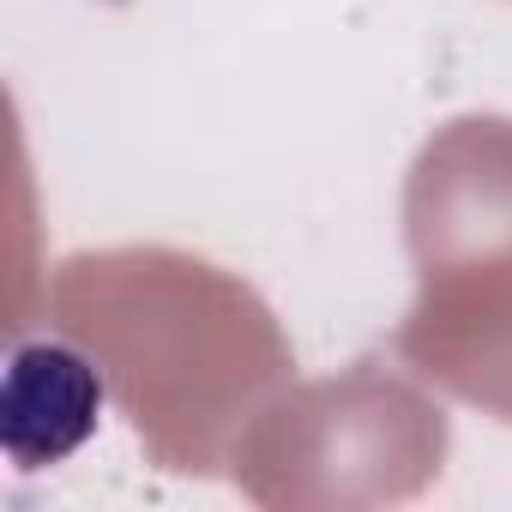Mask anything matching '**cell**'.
I'll use <instances>...</instances> for the list:
<instances>
[{"instance_id":"obj_3","label":"cell","mask_w":512,"mask_h":512,"mask_svg":"<svg viewBox=\"0 0 512 512\" xmlns=\"http://www.w3.org/2000/svg\"><path fill=\"white\" fill-rule=\"evenodd\" d=\"M446 458V416L410 386L362 362L344 380L308 386L260 416L235 440V482L253 500H332V470L344 464L338 500H392L422 488Z\"/></svg>"},{"instance_id":"obj_4","label":"cell","mask_w":512,"mask_h":512,"mask_svg":"<svg viewBox=\"0 0 512 512\" xmlns=\"http://www.w3.org/2000/svg\"><path fill=\"white\" fill-rule=\"evenodd\" d=\"M103 368L79 344H19L7 362V392H0V440L19 470L61 464L73 446L91 440L103 410Z\"/></svg>"},{"instance_id":"obj_2","label":"cell","mask_w":512,"mask_h":512,"mask_svg":"<svg viewBox=\"0 0 512 512\" xmlns=\"http://www.w3.org/2000/svg\"><path fill=\"white\" fill-rule=\"evenodd\" d=\"M422 296L398 332L416 374L512 422V121L434 133L404 187Z\"/></svg>"},{"instance_id":"obj_1","label":"cell","mask_w":512,"mask_h":512,"mask_svg":"<svg viewBox=\"0 0 512 512\" xmlns=\"http://www.w3.org/2000/svg\"><path fill=\"white\" fill-rule=\"evenodd\" d=\"M49 320L169 470H217L229 434L290 380V344L247 284L175 247H103L49 284Z\"/></svg>"}]
</instances>
